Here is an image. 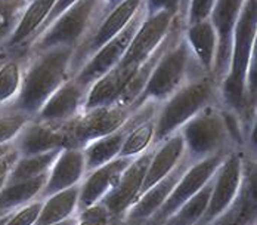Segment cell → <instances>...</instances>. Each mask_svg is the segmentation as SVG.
Instances as JSON below:
<instances>
[{"label": "cell", "mask_w": 257, "mask_h": 225, "mask_svg": "<svg viewBox=\"0 0 257 225\" xmlns=\"http://www.w3.org/2000/svg\"><path fill=\"white\" fill-rule=\"evenodd\" d=\"M257 0H245L232 34L228 71L220 80L219 102L235 111L247 132L256 126Z\"/></svg>", "instance_id": "1"}, {"label": "cell", "mask_w": 257, "mask_h": 225, "mask_svg": "<svg viewBox=\"0 0 257 225\" xmlns=\"http://www.w3.org/2000/svg\"><path fill=\"white\" fill-rule=\"evenodd\" d=\"M73 53L65 46L27 53L21 89L11 108L34 117L52 94L73 77Z\"/></svg>", "instance_id": "2"}, {"label": "cell", "mask_w": 257, "mask_h": 225, "mask_svg": "<svg viewBox=\"0 0 257 225\" xmlns=\"http://www.w3.org/2000/svg\"><path fill=\"white\" fill-rule=\"evenodd\" d=\"M183 27L185 24L179 18L172 30L166 49L157 59L141 95L132 107L133 111L147 102L163 104L188 80L204 73L183 37Z\"/></svg>", "instance_id": "3"}, {"label": "cell", "mask_w": 257, "mask_h": 225, "mask_svg": "<svg viewBox=\"0 0 257 225\" xmlns=\"http://www.w3.org/2000/svg\"><path fill=\"white\" fill-rule=\"evenodd\" d=\"M220 80L214 74L195 76L158 105L155 116L154 145L179 130L210 104L219 102Z\"/></svg>", "instance_id": "4"}, {"label": "cell", "mask_w": 257, "mask_h": 225, "mask_svg": "<svg viewBox=\"0 0 257 225\" xmlns=\"http://www.w3.org/2000/svg\"><path fill=\"white\" fill-rule=\"evenodd\" d=\"M108 11L103 0H78L30 43L27 53L56 46L74 50L86 40Z\"/></svg>", "instance_id": "5"}, {"label": "cell", "mask_w": 257, "mask_h": 225, "mask_svg": "<svg viewBox=\"0 0 257 225\" xmlns=\"http://www.w3.org/2000/svg\"><path fill=\"white\" fill-rule=\"evenodd\" d=\"M185 144V154L194 163L216 154H226L232 147L222 119L220 104L214 102L179 129Z\"/></svg>", "instance_id": "6"}, {"label": "cell", "mask_w": 257, "mask_h": 225, "mask_svg": "<svg viewBox=\"0 0 257 225\" xmlns=\"http://www.w3.org/2000/svg\"><path fill=\"white\" fill-rule=\"evenodd\" d=\"M135 111L120 104H111L83 110L77 117L65 126L67 147L83 148L89 142L106 136L126 125Z\"/></svg>", "instance_id": "7"}, {"label": "cell", "mask_w": 257, "mask_h": 225, "mask_svg": "<svg viewBox=\"0 0 257 225\" xmlns=\"http://www.w3.org/2000/svg\"><path fill=\"white\" fill-rule=\"evenodd\" d=\"M142 5L144 0H123L103 15L102 20L95 25L86 40L74 49L71 61L73 77L105 43L114 39L130 23V20L136 15Z\"/></svg>", "instance_id": "8"}, {"label": "cell", "mask_w": 257, "mask_h": 225, "mask_svg": "<svg viewBox=\"0 0 257 225\" xmlns=\"http://www.w3.org/2000/svg\"><path fill=\"white\" fill-rule=\"evenodd\" d=\"M226 154H216V156L191 163L188 166V169L183 172V175L180 176V179L175 185L170 196L167 197V200L164 201V204L155 212L153 218L145 225L164 224L185 201L189 197H192L194 194H197L214 176L217 168L220 166V163Z\"/></svg>", "instance_id": "9"}, {"label": "cell", "mask_w": 257, "mask_h": 225, "mask_svg": "<svg viewBox=\"0 0 257 225\" xmlns=\"http://www.w3.org/2000/svg\"><path fill=\"white\" fill-rule=\"evenodd\" d=\"M178 18L179 17H175L170 12L145 15L118 64L133 73H138L139 68L150 59V56L167 37Z\"/></svg>", "instance_id": "10"}, {"label": "cell", "mask_w": 257, "mask_h": 225, "mask_svg": "<svg viewBox=\"0 0 257 225\" xmlns=\"http://www.w3.org/2000/svg\"><path fill=\"white\" fill-rule=\"evenodd\" d=\"M145 6L142 5L141 9L136 12V15L114 39H111L108 43H105L101 49L98 50L80 70H78L74 79L78 85L89 89L98 79H101L105 73H108L111 68H114L126 53L128 45L141 25L142 20L145 18Z\"/></svg>", "instance_id": "11"}, {"label": "cell", "mask_w": 257, "mask_h": 225, "mask_svg": "<svg viewBox=\"0 0 257 225\" xmlns=\"http://www.w3.org/2000/svg\"><path fill=\"white\" fill-rule=\"evenodd\" d=\"M245 148V147H244ZM244 148H233L222 160L213 176V190L206 212L197 225H208L235 199L242 182Z\"/></svg>", "instance_id": "12"}, {"label": "cell", "mask_w": 257, "mask_h": 225, "mask_svg": "<svg viewBox=\"0 0 257 225\" xmlns=\"http://www.w3.org/2000/svg\"><path fill=\"white\" fill-rule=\"evenodd\" d=\"M154 150L155 145L142 153L141 156L135 157L123 171L114 188L101 200V203L108 209L114 225L121 224L128 209L138 200Z\"/></svg>", "instance_id": "13"}, {"label": "cell", "mask_w": 257, "mask_h": 225, "mask_svg": "<svg viewBox=\"0 0 257 225\" xmlns=\"http://www.w3.org/2000/svg\"><path fill=\"white\" fill-rule=\"evenodd\" d=\"M257 184L256 160L253 150L244 148L242 182L232 203L208 225H256Z\"/></svg>", "instance_id": "14"}, {"label": "cell", "mask_w": 257, "mask_h": 225, "mask_svg": "<svg viewBox=\"0 0 257 225\" xmlns=\"http://www.w3.org/2000/svg\"><path fill=\"white\" fill-rule=\"evenodd\" d=\"M87 91L74 77L68 79L52 94L33 119L55 126L68 125L83 111Z\"/></svg>", "instance_id": "15"}, {"label": "cell", "mask_w": 257, "mask_h": 225, "mask_svg": "<svg viewBox=\"0 0 257 225\" xmlns=\"http://www.w3.org/2000/svg\"><path fill=\"white\" fill-rule=\"evenodd\" d=\"M192 162L185 154V157L180 160L179 165L169 175L164 176L163 179H160L153 187H150L138 200L135 201V204L128 209L127 213L124 215V218H123L120 225L147 224L153 218L155 212L164 204V201L167 200V197L173 191V188L178 184L180 176L183 175V172L188 169V166Z\"/></svg>", "instance_id": "16"}, {"label": "cell", "mask_w": 257, "mask_h": 225, "mask_svg": "<svg viewBox=\"0 0 257 225\" xmlns=\"http://www.w3.org/2000/svg\"><path fill=\"white\" fill-rule=\"evenodd\" d=\"M245 0H216L210 14V21L217 33V55L214 76L222 80L228 71L231 56L232 34Z\"/></svg>", "instance_id": "17"}, {"label": "cell", "mask_w": 257, "mask_h": 225, "mask_svg": "<svg viewBox=\"0 0 257 225\" xmlns=\"http://www.w3.org/2000/svg\"><path fill=\"white\" fill-rule=\"evenodd\" d=\"M56 0H30L24 8L14 31L3 45L9 53L27 55L30 43L36 39L40 28L48 20Z\"/></svg>", "instance_id": "18"}, {"label": "cell", "mask_w": 257, "mask_h": 225, "mask_svg": "<svg viewBox=\"0 0 257 225\" xmlns=\"http://www.w3.org/2000/svg\"><path fill=\"white\" fill-rule=\"evenodd\" d=\"M65 126L49 125L31 117V120L23 127V130L15 138L14 147L17 148L21 157L65 148Z\"/></svg>", "instance_id": "19"}, {"label": "cell", "mask_w": 257, "mask_h": 225, "mask_svg": "<svg viewBox=\"0 0 257 225\" xmlns=\"http://www.w3.org/2000/svg\"><path fill=\"white\" fill-rule=\"evenodd\" d=\"M133 159L117 157L102 166L87 172L80 182L78 193V210L99 203L114 188L123 171L130 165Z\"/></svg>", "instance_id": "20"}, {"label": "cell", "mask_w": 257, "mask_h": 225, "mask_svg": "<svg viewBox=\"0 0 257 225\" xmlns=\"http://www.w3.org/2000/svg\"><path fill=\"white\" fill-rule=\"evenodd\" d=\"M86 174L87 172L83 148H62L49 171V176L40 194V199H46L58 191L77 185L83 181Z\"/></svg>", "instance_id": "21"}, {"label": "cell", "mask_w": 257, "mask_h": 225, "mask_svg": "<svg viewBox=\"0 0 257 225\" xmlns=\"http://www.w3.org/2000/svg\"><path fill=\"white\" fill-rule=\"evenodd\" d=\"M160 104L147 102L135 113V122L126 135L118 157L135 159L154 147L155 116Z\"/></svg>", "instance_id": "22"}, {"label": "cell", "mask_w": 257, "mask_h": 225, "mask_svg": "<svg viewBox=\"0 0 257 225\" xmlns=\"http://www.w3.org/2000/svg\"><path fill=\"white\" fill-rule=\"evenodd\" d=\"M185 157V144L179 130L172 133L169 138L161 141L158 145H155L154 154L151 157V162L148 165L145 179L139 193V197L160 179L167 176ZM138 197V199H139Z\"/></svg>", "instance_id": "23"}, {"label": "cell", "mask_w": 257, "mask_h": 225, "mask_svg": "<svg viewBox=\"0 0 257 225\" xmlns=\"http://www.w3.org/2000/svg\"><path fill=\"white\" fill-rule=\"evenodd\" d=\"M183 37L197 64L207 74H214L217 55V33L210 18L183 27Z\"/></svg>", "instance_id": "24"}, {"label": "cell", "mask_w": 257, "mask_h": 225, "mask_svg": "<svg viewBox=\"0 0 257 225\" xmlns=\"http://www.w3.org/2000/svg\"><path fill=\"white\" fill-rule=\"evenodd\" d=\"M135 113L132 114L127 123L123 127H120L118 130H115L106 136H102V138H98V139L89 142L86 147H83V154H84V160H86V172H90V171L118 157L120 150L123 147V142L126 139V135L135 122Z\"/></svg>", "instance_id": "25"}, {"label": "cell", "mask_w": 257, "mask_h": 225, "mask_svg": "<svg viewBox=\"0 0 257 225\" xmlns=\"http://www.w3.org/2000/svg\"><path fill=\"white\" fill-rule=\"evenodd\" d=\"M78 193L80 184L43 199L42 212L34 225L56 224L74 218L78 212Z\"/></svg>", "instance_id": "26"}, {"label": "cell", "mask_w": 257, "mask_h": 225, "mask_svg": "<svg viewBox=\"0 0 257 225\" xmlns=\"http://www.w3.org/2000/svg\"><path fill=\"white\" fill-rule=\"evenodd\" d=\"M48 176L49 172L24 181L6 182L0 191V210H15L30 201L40 199Z\"/></svg>", "instance_id": "27"}, {"label": "cell", "mask_w": 257, "mask_h": 225, "mask_svg": "<svg viewBox=\"0 0 257 225\" xmlns=\"http://www.w3.org/2000/svg\"><path fill=\"white\" fill-rule=\"evenodd\" d=\"M27 55L9 53L0 61V110L11 107L21 89Z\"/></svg>", "instance_id": "28"}, {"label": "cell", "mask_w": 257, "mask_h": 225, "mask_svg": "<svg viewBox=\"0 0 257 225\" xmlns=\"http://www.w3.org/2000/svg\"><path fill=\"white\" fill-rule=\"evenodd\" d=\"M61 150H52L48 153H42V154L24 156V157L20 156V159L17 160L14 168L6 175V182L24 181V179L48 174Z\"/></svg>", "instance_id": "29"}, {"label": "cell", "mask_w": 257, "mask_h": 225, "mask_svg": "<svg viewBox=\"0 0 257 225\" xmlns=\"http://www.w3.org/2000/svg\"><path fill=\"white\" fill-rule=\"evenodd\" d=\"M213 190V178L192 197H189L163 225H197L204 212Z\"/></svg>", "instance_id": "30"}, {"label": "cell", "mask_w": 257, "mask_h": 225, "mask_svg": "<svg viewBox=\"0 0 257 225\" xmlns=\"http://www.w3.org/2000/svg\"><path fill=\"white\" fill-rule=\"evenodd\" d=\"M31 120V116L15 108L0 110V145L12 144L23 127Z\"/></svg>", "instance_id": "31"}, {"label": "cell", "mask_w": 257, "mask_h": 225, "mask_svg": "<svg viewBox=\"0 0 257 225\" xmlns=\"http://www.w3.org/2000/svg\"><path fill=\"white\" fill-rule=\"evenodd\" d=\"M76 225H114L108 209L101 201L89 207L80 209L76 215Z\"/></svg>", "instance_id": "32"}, {"label": "cell", "mask_w": 257, "mask_h": 225, "mask_svg": "<svg viewBox=\"0 0 257 225\" xmlns=\"http://www.w3.org/2000/svg\"><path fill=\"white\" fill-rule=\"evenodd\" d=\"M43 206V199H36L15 209L5 225H34Z\"/></svg>", "instance_id": "33"}, {"label": "cell", "mask_w": 257, "mask_h": 225, "mask_svg": "<svg viewBox=\"0 0 257 225\" xmlns=\"http://www.w3.org/2000/svg\"><path fill=\"white\" fill-rule=\"evenodd\" d=\"M216 0H189V6L185 17V25L195 24L210 18Z\"/></svg>", "instance_id": "34"}, {"label": "cell", "mask_w": 257, "mask_h": 225, "mask_svg": "<svg viewBox=\"0 0 257 225\" xmlns=\"http://www.w3.org/2000/svg\"><path fill=\"white\" fill-rule=\"evenodd\" d=\"M147 15H154L158 12H170L175 17H179L180 0H144Z\"/></svg>", "instance_id": "35"}, {"label": "cell", "mask_w": 257, "mask_h": 225, "mask_svg": "<svg viewBox=\"0 0 257 225\" xmlns=\"http://www.w3.org/2000/svg\"><path fill=\"white\" fill-rule=\"evenodd\" d=\"M78 0H56L55 2V5H53V8H52V11H51V14H49V17H48V20L45 21V24H43V27L40 28V31H39V34L45 30V28H48L49 25L62 14V12H65L70 6H73L74 3H77ZM37 34V36H39ZM36 36V37H37Z\"/></svg>", "instance_id": "36"}, {"label": "cell", "mask_w": 257, "mask_h": 225, "mask_svg": "<svg viewBox=\"0 0 257 225\" xmlns=\"http://www.w3.org/2000/svg\"><path fill=\"white\" fill-rule=\"evenodd\" d=\"M18 159H20V153L17 151L15 147H12L6 154H3L0 157V176L8 175Z\"/></svg>", "instance_id": "37"}, {"label": "cell", "mask_w": 257, "mask_h": 225, "mask_svg": "<svg viewBox=\"0 0 257 225\" xmlns=\"http://www.w3.org/2000/svg\"><path fill=\"white\" fill-rule=\"evenodd\" d=\"M188 6H189V0H180V12L179 18L183 21L185 24V17H186V11H188Z\"/></svg>", "instance_id": "38"}, {"label": "cell", "mask_w": 257, "mask_h": 225, "mask_svg": "<svg viewBox=\"0 0 257 225\" xmlns=\"http://www.w3.org/2000/svg\"><path fill=\"white\" fill-rule=\"evenodd\" d=\"M123 0H103V3L106 5V8L108 9H112V8H115L118 3H121Z\"/></svg>", "instance_id": "39"}, {"label": "cell", "mask_w": 257, "mask_h": 225, "mask_svg": "<svg viewBox=\"0 0 257 225\" xmlns=\"http://www.w3.org/2000/svg\"><path fill=\"white\" fill-rule=\"evenodd\" d=\"M76 222H77V219H76V216H74V218H70V219H65V221H61V222L49 225H76Z\"/></svg>", "instance_id": "40"}, {"label": "cell", "mask_w": 257, "mask_h": 225, "mask_svg": "<svg viewBox=\"0 0 257 225\" xmlns=\"http://www.w3.org/2000/svg\"><path fill=\"white\" fill-rule=\"evenodd\" d=\"M12 147H14V142H12V144H3V145H0V157H2L3 154H6Z\"/></svg>", "instance_id": "41"}, {"label": "cell", "mask_w": 257, "mask_h": 225, "mask_svg": "<svg viewBox=\"0 0 257 225\" xmlns=\"http://www.w3.org/2000/svg\"><path fill=\"white\" fill-rule=\"evenodd\" d=\"M12 212H14V210H11L9 213H6V215H3V216L0 218V225H5V224H6V222H8V219H9V216L12 215Z\"/></svg>", "instance_id": "42"}, {"label": "cell", "mask_w": 257, "mask_h": 225, "mask_svg": "<svg viewBox=\"0 0 257 225\" xmlns=\"http://www.w3.org/2000/svg\"><path fill=\"white\" fill-rule=\"evenodd\" d=\"M5 184H6V175L0 176V191H2V188H3Z\"/></svg>", "instance_id": "43"}, {"label": "cell", "mask_w": 257, "mask_h": 225, "mask_svg": "<svg viewBox=\"0 0 257 225\" xmlns=\"http://www.w3.org/2000/svg\"><path fill=\"white\" fill-rule=\"evenodd\" d=\"M5 55H6V50L0 49V61L3 59V56H5Z\"/></svg>", "instance_id": "44"}, {"label": "cell", "mask_w": 257, "mask_h": 225, "mask_svg": "<svg viewBox=\"0 0 257 225\" xmlns=\"http://www.w3.org/2000/svg\"><path fill=\"white\" fill-rule=\"evenodd\" d=\"M11 210H8V212H5V210H0V218L3 216V215H6V213H9Z\"/></svg>", "instance_id": "45"}, {"label": "cell", "mask_w": 257, "mask_h": 225, "mask_svg": "<svg viewBox=\"0 0 257 225\" xmlns=\"http://www.w3.org/2000/svg\"><path fill=\"white\" fill-rule=\"evenodd\" d=\"M28 2H30V0H28Z\"/></svg>", "instance_id": "46"}]
</instances>
